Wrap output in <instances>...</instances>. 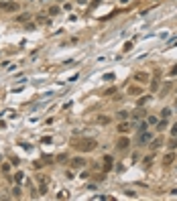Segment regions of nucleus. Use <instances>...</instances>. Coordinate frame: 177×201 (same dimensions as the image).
I'll list each match as a JSON object with an SVG mask.
<instances>
[{"label": "nucleus", "instance_id": "obj_23", "mask_svg": "<svg viewBox=\"0 0 177 201\" xmlns=\"http://www.w3.org/2000/svg\"><path fill=\"white\" fill-rule=\"evenodd\" d=\"M171 85H173V83H171V81H167V83H165V85H163V96H165V94H167V92H169V89H171Z\"/></svg>", "mask_w": 177, "mask_h": 201}, {"label": "nucleus", "instance_id": "obj_31", "mask_svg": "<svg viewBox=\"0 0 177 201\" xmlns=\"http://www.w3.org/2000/svg\"><path fill=\"white\" fill-rule=\"evenodd\" d=\"M75 2H77L79 6H85V4H87V0H75Z\"/></svg>", "mask_w": 177, "mask_h": 201}, {"label": "nucleus", "instance_id": "obj_28", "mask_svg": "<svg viewBox=\"0 0 177 201\" xmlns=\"http://www.w3.org/2000/svg\"><path fill=\"white\" fill-rule=\"evenodd\" d=\"M139 92H141L139 87H128V96H130V94H139Z\"/></svg>", "mask_w": 177, "mask_h": 201}, {"label": "nucleus", "instance_id": "obj_14", "mask_svg": "<svg viewBox=\"0 0 177 201\" xmlns=\"http://www.w3.org/2000/svg\"><path fill=\"white\" fill-rule=\"evenodd\" d=\"M167 124H169V122H167V118L159 120V122H157V130H165V128H167Z\"/></svg>", "mask_w": 177, "mask_h": 201}, {"label": "nucleus", "instance_id": "obj_15", "mask_svg": "<svg viewBox=\"0 0 177 201\" xmlns=\"http://www.w3.org/2000/svg\"><path fill=\"white\" fill-rule=\"evenodd\" d=\"M167 148H169V150H175V148H177V136H173V138H171V142L167 144Z\"/></svg>", "mask_w": 177, "mask_h": 201}, {"label": "nucleus", "instance_id": "obj_22", "mask_svg": "<svg viewBox=\"0 0 177 201\" xmlns=\"http://www.w3.org/2000/svg\"><path fill=\"white\" fill-rule=\"evenodd\" d=\"M12 197H20V187H12Z\"/></svg>", "mask_w": 177, "mask_h": 201}, {"label": "nucleus", "instance_id": "obj_34", "mask_svg": "<svg viewBox=\"0 0 177 201\" xmlns=\"http://www.w3.org/2000/svg\"><path fill=\"white\" fill-rule=\"evenodd\" d=\"M175 110H177V100H175Z\"/></svg>", "mask_w": 177, "mask_h": 201}, {"label": "nucleus", "instance_id": "obj_8", "mask_svg": "<svg viewBox=\"0 0 177 201\" xmlns=\"http://www.w3.org/2000/svg\"><path fill=\"white\" fill-rule=\"evenodd\" d=\"M29 20H31V12H23V14L16 16V22H23V25H27Z\"/></svg>", "mask_w": 177, "mask_h": 201}, {"label": "nucleus", "instance_id": "obj_35", "mask_svg": "<svg viewBox=\"0 0 177 201\" xmlns=\"http://www.w3.org/2000/svg\"><path fill=\"white\" fill-rule=\"evenodd\" d=\"M29 2H33V0H29Z\"/></svg>", "mask_w": 177, "mask_h": 201}, {"label": "nucleus", "instance_id": "obj_17", "mask_svg": "<svg viewBox=\"0 0 177 201\" xmlns=\"http://www.w3.org/2000/svg\"><path fill=\"white\" fill-rule=\"evenodd\" d=\"M157 89H159V79L155 77V79L151 81V92H157Z\"/></svg>", "mask_w": 177, "mask_h": 201}, {"label": "nucleus", "instance_id": "obj_2", "mask_svg": "<svg viewBox=\"0 0 177 201\" xmlns=\"http://www.w3.org/2000/svg\"><path fill=\"white\" fill-rule=\"evenodd\" d=\"M0 10H4V12H16L18 10V4L16 2H10V0H0Z\"/></svg>", "mask_w": 177, "mask_h": 201}, {"label": "nucleus", "instance_id": "obj_9", "mask_svg": "<svg viewBox=\"0 0 177 201\" xmlns=\"http://www.w3.org/2000/svg\"><path fill=\"white\" fill-rule=\"evenodd\" d=\"M173 161H175V154H173V152H169V154L163 156V165H165V167H171Z\"/></svg>", "mask_w": 177, "mask_h": 201}, {"label": "nucleus", "instance_id": "obj_18", "mask_svg": "<svg viewBox=\"0 0 177 201\" xmlns=\"http://www.w3.org/2000/svg\"><path fill=\"white\" fill-rule=\"evenodd\" d=\"M23 179H25V173L16 171V175H14V181H16V183H23Z\"/></svg>", "mask_w": 177, "mask_h": 201}, {"label": "nucleus", "instance_id": "obj_25", "mask_svg": "<svg viewBox=\"0 0 177 201\" xmlns=\"http://www.w3.org/2000/svg\"><path fill=\"white\" fill-rule=\"evenodd\" d=\"M10 163H12L14 167H18V165H20V159H18V156H12V159H10Z\"/></svg>", "mask_w": 177, "mask_h": 201}, {"label": "nucleus", "instance_id": "obj_6", "mask_svg": "<svg viewBox=\"0 0 177 201\" xmlns=\"http://www.w3.org/2000/svg\"><path fill=\"white\" fill-rule=\"evenodd\" d=\"M135 79H137L139 83H147V81H149V75H147L145 71H137V73H135Z\"/></svg>", "mask_w": 177, "mask_h": 201}, {"label": "nucleus", "instance_id": "obj_11", "mask_svg": "<svg viewBox=\"0 0 177 201\" xmlns=\"http://www.w3.org/2000/svg\"><path fill=\"white\" fill-rule=\"evenodd\" d=\"M112 169V156H104V171Z\"/></svg>", "mask_w": 177, "mask_h": 201}, {"label": "nucleus", "instance_id": "obj_3", "mask_svg": "<svg viewBox=\"0 0 177 201\" xmlns=\"http://www.w3.org/2000/svg\"><path fill=\"white\" fill-rule=\"evenodd\" d=\"M69 165H71L73 169H83V167L87 165V161L83 159V156H75V159H71V161H69Z\"/></svg>", "mask_w": 177, "mask_h": 201}, {"label": "nucleus", "instance_id": "obj_24", "mask_svg": "<svg viewBox=\"0 0 177 201\" xmlns=\"http://www.w3.org/2000/svg\"><path fill=\"white\" fill-rule=\"evenodd\" d=\"M49 14H53V16L59 14V6H51V8H49Z\"/></svg>", "mask_w": 177, "mask_h": 201}, {"label": "nucleus", "instance_id": "obj_21", "mask_svg": "<svg viewBox=\"0 0 177 201\" xmlns=\"http://www.w3.org/2000/svg\"><path fill=\"white\" fill-rule=\"evenodd\" d=\"M67 197H69L67 191H59V193H57V199H67Z\"/></svg>", "mask_w": 177, "mask_h": 201}, {"label": "nucleus", "instance_id": "obj_5", "mask_svg": "<svg viewBox=\"0 0 177 201\" xmlns=\"http://www.w3.org/2000/svg\"><path fill=\"white\" fill-rule=\"evenodd\" d=\"M151 140H153V134H151V132H147V130L139 132V144H147V142H151Z\"/></svg>", "mask_w": 177, "mask_h": 201}, {"label": "nucleus", "instance_id": "obj_20", "mask_svg": "<svg viewBox=\"0 0 177 201\" xmlns=\"http://www.w3.org/2000/svg\"><path fill=\"white\" fill-rule=\"evenodd\" d=\"M159 146H161V140H159V138H157V140H151V148H153V150L159 148Z\"/></svg>", "mask_w": 177, "mask_h": 201}, {"label": "nucleus", "instance_id": "obj_33", "mask_svg": "<svg viewBox=\"0 0 177 201\" xmlns=\"http://www.w3.org/2000/svg\"><path fill=\"white\" fill-rule=\"evenodd\" d=\"M120 2H122V4H126V2H128V0H120Z\"/></svg>", "mask_w": 177, "mask_h": 201}, {"label": "nucleus", "instance_id": "obj_30", "mask_svg": "<svg viewBox=\"0 0 177 201\" xmlns=\"http://www.w3.org/2000/svg\"><path fill=\"white\" fill-rule=\"evenodd\" d=\"M37 20H39V22H49V18H45L43 14H39V16H37Z\"/></svg>", "mask_w": 177, "mask_h": 201}, {"label": "nucleus", "instance_id": "obj_36", "mask_svg": "<svg viewBox=\"0 0 177 201\" xmlns=\"http://www.w3.org/2000/svg\"><path fill=\"white\" fill-rule=\"evenodd\" d=\"M61 2H63V0H61Z\"/></svg>", "mask_w": 177, "mask_h": 201}, {"label": "nucleus", "instance_id": "obj_1", "mask_svg": "<svg viewBox=\"0 0 177 201\" xmlns=\"http://www.w3.org/2000/svg\"><path fill=\"white\" fill-rule=\"evenodd\" d=\"M73 146H75L77 150H81V152H90V150L96 148V140H94V138H83V140H77Z\"/></svg>", "mask_w": 177, "mask_h": 201}, {"label": "nucleus", "instance_id": "obj_26", "mask_svg": "<svg viewBox=\"0 0 177 201\" xmlns=\"http://www.w3.org/2000/svg\"><path fill=\"white\" fill-rule=\"evenodd\" d=\"M98 122H100V124H108V122H110V118H106V116H100V118H98Z\"/></svg>", "mask_w": 177, "mask_h": 201}, {"label": "nucleus", "instance_id": "obj_27", "mask_svg": "<svg viewBox=\"0 0 177 201\" xmlns=\"http://www.w3.org/2000/svg\"><path fill=\"white\" fill-rule=\"evenodd\" d=\"M171 136H177V122L171 126Z\"/></svg>", "mask_w": 177, "mask_h": 201}, {"label": "nucleus", "instance_id": "obj_12", "mask_svg": "<svg viewBox=\"0 0 177 201\" xmlns=\"http://www.w3.org/2000/svg\"><path fill=\"white\" fill-rule=\"evenodd\" d=\"M171 114H173V110H171V108H163V110H161V118H167V120H169Z\"/></svg>", "mask_w": 177, "mask_h": 201}, {"label": "nucleus", "instance_id": "obj_13", "mask_svg": "<svg viewBox=\"0 0 177 201\" xmlns=\"http://www.w3.org/2000/svg\"><path fill=\"white\" fill-rule=\"evenodd\" d=\"M157 122H159L157 116H147V124H149V126H157Z\"/></svg>", "mask_w": 177, "mask_h": 201}, {"label": "nucleus", "instance_id": "obj_16", "mask_svg": "<svg viewBox=\"0 0 177 201\" xmlns=\"http://www.w3.org/2000/svg\"><path fill=\"white\" fill-rule=\"evenodd\" d=\"M116 116H118V120H128V112L126 110H120Z\"/></svg>", "mask_w": 177, "mask_h": 201}, {"label": "nucleus", "instance_id": "obj_32", "mask_svg": "<svg viewBox=\"0 0 177 201\" xmlns=\"http://www.w3.org/2000/svg\"><path fill=\"white\" fill-rule=\"evenodd\" d=\"M175 73H177V65H173V67H171V75H175Z\"/></svg>", "mask_w": 177, "mask_h": 201}, {"label": "nucleus", "instance_id": "obj_7", "mask_svg": "<svg viewBox=\"0 0 177 201\" xmlns=\"http://www.w3.org/2000/svg\"><path fill=\"white\" fill-rule=\"evenodd\" d=\"M128 130H130V122H128V120H120V124H118V132L124 134V132H128Z\"/></svg>", "mask_w": 177, "mask_h": 201}, {"label": "nucleus", "instance_id": "obj_19", "mask_svg": "<svg viewBox=\"0 0 177 201\" xmlns=\"http://www.w3.org/2000/svg\"><path fill=\"white\" fill-rule=\"evenodd\" d=\"M102 79H104V81H114V79H116V75H114V73H106Z\"/></svg>", "mask_w": 177, "mask_h": 201}, {"label": "nucleus", "instance_id": "obj_10", "mask_svg": "<svg viewBox=\"0 0 177 201\" xmlns=\"http://www.w3.org/2000/svg\"><path fill=\"white\" fill-rule=\"evenodd\" d=\"M128 144H130V140H128V138H120V140H118V148H120V150H126V148H128Z\"/></svg>", "mask_w": 177, "mask_h": 201}, {"label": "nucleus", "instance_id": "obj_29", "mask_svg": "<svg viewBox=\"0 0 177 201\" xmlns=\"http://www.w3.org/2000/svg\"><path fill=\"white\" fill-rule=\"evenodd\" d=\"M147 102H149V96H145V98H141V100H139V108H141L143 104H147Z\"/></svg>", "mask_w": 177, "mask_h": 201}, {"label": "nucleus", "instance_id": "obj_4", "mask_svg": "<svg viewBox=\"0 0 177 201\" xmlns=\"http://www.w3.org/2000/svg\"><path fill=\"white\" fill-rule=\"evenodd\" d=\"M37 181H39V193L45 195V193H47V179H45V175H39Z\"/></svg>", "mask_w": 177, "mask_h": 201}]
</instances>
